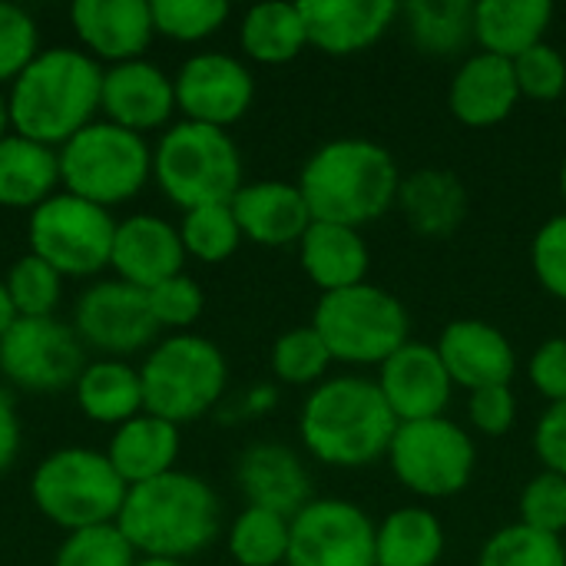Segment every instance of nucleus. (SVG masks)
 <instances>
[{
    "label": "nucleus",
    "instance_id": "obj_1",
    "mask_svg": "<svg viewBox=\"0 0 566 566\" xmlns=\"http://www.w3.org/2000/svg\"><path fill=\"white\" fill-rule=\"evenodd\" d=\"M103 66L80 46H46L7 86L17 136L60 149L99 113Z\"/></svg>",
    "mask_w": 566,
    "mask_h": 566
},
{
    "label": "nucleus",
    "instance_id": "obj_2",
    "mask_svg": "<svg viewBox=\"0 0 566 566\" xmlns=\"http://www.w3.org/2000/svg\"><path fill=\"white\" fill-rule=\"evenodd\" d=\"M116 527L136 557L189 564V557L202 554L219 537L222 507L199 474L169 471L126 491Z\"/></svg>",
    "mask_w": 566,
    "mask_h": 566
},
{
    "label": "nucleus",
    "instance_id": "obj_3",
    "mask_svg": "<svg viewBox=\"0 0 566 566\" xmlns=\"http://www.w3.org/2000/svg\"><path fill=\"white\" fill-rule=\"evenodd\" d=\"M298 189L308 202L312 222L361 229L398 202L401 172L381 143L342 136L308 156Z\"/></svg>",
    "mask_w": 566,
    "mask_h": 566
},
{
    "label": "nucleus",
    "instance_id": "obj_4",
    "mask_svg": "<svg viewBox=\"0 0 566 566\" xmlns=\"http://www.w3.org/2000/svg\"><path fill=\"white\" fill-rule=\"evenodd\" d=\"M398 418L391 415L378 381L328 378L315 385L298 411V434L312 458L332 468H365L388 458Z\"/></svg>",
    "mask_w": 566,
    "mask_h": 566
},
{
    "label": "nucleus",
    "instance_id": "obj_5",
    "mask_svg": "<svg viewBox=\"0 0 566 566\" xmlns=\"http://www.w3.org/2000/svg\"><path fill=\"white\" fill-rule=\"evenodd\" d=\"M153 179L182 212L232 202L242 189V153L229 129L179 119L153 146Z\"/></svg>",
    "mask_w": 566,
    "mask_h": 566
},
{
    "label": "nucleus",
    "instance_id": "obj_6",
    "mask_svg": "<svg viewBox=\"0 0 566 566\" xmlns=\"http://www.w3.org/2000/svg\"><path fill=\"white\" fill-rule=\"evenodd\" d=\"M60 189L99 209L136 199L153 179V146L109 119H93L56 149Z\"/></svg>",
    "mask_w": 566,
    "mask_h": 566
},
{
    "label": "nucleus",
    "instance_id": "obj_7",
    "mask_svg": "<svg viewBox=\"0 0 566 566\" xmlns=\"http://www.w3.org/2000/svg\"><path fill=\"white\" fill-rule=\"evenodd\" d=\"M139 381L146 411L182 428L189 421H199L222 401L229 385V361L216 342L179 332L159 338L146 352L139 365Z\"/></svg>",
    "mask_w": 566,
    "mask_h": 566
},
{
    "label": "nucleus",
    "instance_id": "obj_8",
    "mask_svg": "<svg viewBox=\"0 0 566 566\" xmlns=\"http://www.w3.org/2000/svg\"><path fill=\"white\" fill-rule=\"evenodd\" d=\"M126 491L106 451L80 444L50 451L30 474L33 507L66 534L116 524Z\"/></svg>",
    "mask_w": 566,
    "mask_h": 566
},
{
    "label": "nucleus",
    "instance_id": "obj_9",
    "mask_svg": "<svg viewBox=\"0 0 566 566\" xmlns=\"http://www.w3.org/2000/svg\"><path fill=\"white\" fill-rule=\"evenodd\" d=\"M312 328L322 335L332 361L345 365H385L401 345H408L411 318L398 295L381 285L361 282L318 298Z\"/></svg>",
    "mask_w": 566,
    "mask_h": 566
},
{
    "label": "nucleus",
    "instance_id": "obj_10",
    "mask_svg": "<svg viewBox=\"0 0 566 566\" xmlns=\"http://www.w3.org/2000/svg\"><path fill=\"white\" fill-rule=\"evenodd\" d=\"M116 219L70 192H53L27 216L30 252L63 279H96L109 269Z\"/></svg>",
    "mask_w": 566,
    "mask_h": 566
},
{
    "label": "nucleus",
    "instance_id": "obj_11",
    "mask_svg": "<svg viewBox=\"0 0 566 566\" xmlns=\"http://www.w3.org/2000/svg\"><path fill=\"white\" fill-rule=\"evenodd\" d=\"M388 464L401 488L438 501L454 497L471 484L478 451L461 424L448 418H428L398 424L388 448Z\"/></svg>",
    "mask_w": 566,
    "mask_h": 566
},
{
    "label": "nucleus",
    "instance_id": "obj_12",
    "mask_svg": "<svg viewBox=\"0 0 566 566\" xmlns=\"http://www.w3.org/2000/svg\"><path fill=\"white\" fill-rule=\"evenodd\" d=\"M86 368L83 342L60 318H17L0 338V375L30 395L73 388Z\"/></svg>",
    "mask_w": 566,
    "mask_h": 566
},
{
    "label": "nucleus",
    "instance_id": "obj_13",
    "mask_svg": "<svg viewBox=\"0 0 566 566\" xmlns=\"http://www.w3.org/2000/svg\"><path fill=\"white\" fill-rule=\"evenodd\" d=\"M73 332L83 348L126 361L156 345L159 325L149 312L146 292L113 275L96 279L80 292L73 305Z\"/></svg>",
    "mask_w": 566,
    "mask_h": 566
},
{
    "label": "nucleus",
    "instance_id": "obj_14",
    "mask_svg": "<svg viewBox=\"0 0 566 566\" xmlns=\"http://www.w3.org/2000/svg\"><path fill=\"white\" fill-rule=\"evenodd\" d=\"M378 524L352 501H308L289 527V566H375Z\"/></svg>",
    "mask_w": 566,
    "mask_h": 566
},
{
    "label": "nucleus",
    "instance_id": "obj_15",
    "mask_svg": "<svg viewBox=\"0 0 566 566\" xmlns=\"http://www.w3.org/2000/svg\"><path fill=\"white\" fill-rule=\"evenodd\" d=\"M176 109L189 123L229 129L239 123L255 99L252 70L232 53H192L172 76Z\"/></svg>",
    "mask_w": 566,
    "mask_h": 566
},
{
    "label": "nucleus",
    "instance_id": "obj_16",
    "mask_svg": "<svg viewBox=\"0 0 566 566\" xmlns=\"http://www.w3.org/2000/svg\"><path fill=\"white\" fill-rule=\"evenodd\" d=\"M70 27L80 50L99 66L143 60L156 36L149 0H76L70 7Z\"/></svg>",
    "mask_w": 566,
    "mask_h": 566
},
{
    "label": "nucleus",
    "instance_id": "obj_17",
    "mask_svg": "<svg viewBox=\"0 0 566 566\" xmlns=\"http://www.w3.org/2000/svg\"><path fill=\"white\" fill-rule=\"evenodd\" d=\"M103 119L129 129V133H156L169 126L176 113V86L166 70L156 63L129 60L116 66H103V93H99Z\"/></svg>",
    "mask_w": 566,
    "mask_h": 566
},
{
    "label": "nucleus",
    "instance_id": "obj_18",
    "mask_svg": "<svg viewBox=\"0 0 566 566\" xmlns=\"http://www.w3.org/2000/svg\"><path fill=\"white\" fill-rule=\"evenodd\" d=\"M378 388L398 424H408V421L444 418L454 381L434 345L408 342L381 365Z\"/></svg>",
    "mask_w": 566,
    "mask_h": 566
},
{
    "label": "nucleus",
    "instance_id": "obj_19",
    "mask_svg": "<svg viewBox=\"0 0 566 566\" xmlns=\"http://www.w3.org/2000/svg\"><path fill=\"white\" fill-rule=\"evenodd\" d=\"M182 265H186V249L179 239V226L149 212H136L116 222L109 269L119 282L149 292L153 285L179 275Z\"/></svg>",
    "mask_w": 566,
    "mask_h": 566
},
{
    "label": "nucleus",
    "instance_id": "obj_20",
    "mask_svg": "<svg viewBox=\"0 0 566 566\" xmlns=\"http://www.w3.org/2000/svg\"><path fill=\"white\" fill-rule=\"evenodd\" d=\"M438 355L454 381V388L481 391L511 385L517 371V355L507 335L481 318H458L438 338Z\"/></svg>",
    "mask_w": 566,
    "mask_h": 566
},
{
    "label": "nucleus",
    "instance_id": "obj_21",
    "mask_svg": "<svg viewBox=\"0 0 566 566\" xmlns=\"http://www.w3.org/2000/svg\"><path fill=\"white\" fill-rule=\"evenodd\" d=\"M308 46L328 56H352L378 43L401 17L395 0H298Z\"/></svg>",
    "mask_w": 566,
    "mask_h": 566
},
{
    "label": "nucleus",
    "instance_id": "obj_22",
    "mask_svg": "<svg viewBox=\"0 0 566 566\" xmlns=\"http://www.w3.org/2000/svg\"><path fill=\"white\" fill-rule=\"evenodd\" d=\"M229 206L235 212L242 239L265 249L295 245L312 226V212L298 182H282V179L242 182V189L232 196Z\"/></svg>",
    "mask_w": 566,
    "mask_h": 566
},
{
    "label": "nucleus",
    "instance_id": "obj_23",
    "mask_svg": "<svg viewBox=\"0 0 566 566\" xmlns=\"http://www.w3.org/2000/svg\"><path fill=\"white\" fill-rule=\"evenodd\" d=\"M517 99H521V90H517L514 63L494 53L468 56L448 86V106L454 119L474 129L504 123L514 113Z\"/></svg>",
    "mask_w": 566,
    "mask_h": 566
},
{
    "label": "nucleus",
    "instance_id": "obj_24",
    "mask_svg": "<svg viewBox=\"0 0 566 566\" xmlns=\"http://www.w3.org/2000/svg\"><path fill=\"white\" fill-rule=\"evenodd\" d=\"M235 478L249 507H265L282 517H295L312 501L308 474L295 458V451H289L285 444H272V441L252 444L239 458Z\"/></svg>",
    "mask_w": 566,
    "mask_h": 566
},
{
    "label": "nucleus",
    "instance_id": "obj_25",
    "mask_svg": "<svg viewBox=\"0 0 566 566\" xmlns=\"http://www.w3.org/2000/svg\"><path fill=\"white\" fill-rule=\"evenodd\" d=\"M179 448H182L179 428L143 411V415L129 418L126 424L113 428L106 458L126 488H139V484H149V481L176 471Z\"/></svg>",
    "mask_w": 566,
    "mask_h": 566
},
{
    "label": "nucleus",
    "instance_id": "obj_26",
    "mask_svg": "<svg viewBox=\"0 0 566 566\" xmlns=\"http://www.w3.org/2000/svg\"><path fill=\"white\" fill-rule=\"evenodd\" d=\"M298 259L312 285L322 289V295L368 282L371 252L358 229L335 226V222H312L298 242Z\"/></svg>",
    "mask_w": 566,
    "mask_h": 566
},
{
    "label": "nucleus",
    "instance_id": "obj_27",
    "mask_svg": "<svg viewBox=\"0 0 566 566\" xmlns=\"http://www.w3.org/2000/svg\"><path fill=\"white\" fill-rule=\"evenodd\" d=\"M554 20L551 0H478L474 3V40L481 53L517 60L531 46L544 43Z\"/></svg>",
    "mask_w": 566,
    "mask_h": 566
},
{
    "label": "nucleus",
    "instance_id": "obj_28",
    "mask_svg": "<svg viewBox=\"0 0 566 566\" xmlns=\"http://www.w3.org/2000/svg\"><path fill=\"white\" fill-rule=\"evenodd\" d=\"M76 408L83 418H90L93 424H109L119 428L129 418L143 415V381H139V368H133L123 358H96L86 361V368L80 371L76 385Z\"/></svg>",
    "mask_w": 566,
    "mask_h": 566
},
{
    "label": "nucleus",
    "instance_id": "obj_29",
    "mask_svg": "<svg viewBox=\"0 0 566 566\" xmlns=\"http://www.w3.org/2000/svg\"><path fill=\"white\" fill-rule=\"evenodd\" d=\"M53 192H60L56 149L17 133L0 139V209L33 212Z\"/></svg>",
    "mask_w": 566,
    "mask_h": 566
},
{
    "label": "nucleus",
    "instance_id": "obj_30",
    "mask_svg": "<svg viewBox=\"0 0 566 566\" xmlns=\"http://www.w3.org/2000/svg\"><path fill=\"white\" fill-rule=\"evenodd\" d=\"M398 206L408 219V226L418 235L444 239L451 235L468 212V192L464 182L448 169H421L408 179H401Z\"/></svg>",
    "mask_w": 566,
    "mask_h": 566
},
{
    "label": "nucleus",
    "instance_id": "obj_31",
    "mask_svg": "<svg viewBox=\"0 0 566 566\" xmlns=\"http://www.w3.org/2000/svg\"><path fill=\"white\" fill-rule=\"evenodd\" d=\"M239 43H242V53L255 63H265V66L292 63L308 46L302 7L285 3V0L255 3L239 23Z\"/></svg>",
    "mask_w": 566,
    "mask_h": 566
},
{
    "label": "nucleus",
    "instance_id": "obj_32",
    "mask_svg": "<svg viewBox=\"0 0 566 566\" xmlns=\"http://www.w3.org/2000/svg\"><path fill=\"white\" fill-rule=\"evenodd\" d=\"M444 527L428 507H401L378 524L375 566H438Z\"/></svg>",
    "mask_w": 566,
    "mask_h": 566
},
{
    "label": "nucleus",
    "instance_id": "obj_33",
    "mask_svg": "<svg viewBox=\"0 0 566 566\" xmlns=\"http://www.w3.org/2000/svg\"><path fill=\"white\" fill-rule=\"evenodd\" d=\"M401 13L418 50L431 56H451L474 40V3L468 0H411Z\"/></svg>",
    "mask_w": 566,
    "mask_h": 566
},
{
    "label": "nucleus",
    "instance_id": "obj_34",
    "mask_svg": "<svg viewBox=\"0 0 566 566\" xmlns=\"http://www.w3.org/2000/svg\"><path fill=\"white\" fill-rule=\"evenodd\" d=\"M289 527H292V517H282L265 507H245L229 527V557L239 566L285 564Z\"/></svg>",
    "mask_w": 566,
    "mask_h": 566
},
{
    "label": "nucleus",
    "instance_id": "obj_35",
    "mask_svg": "<svg viewBox=\"0 0 566 566\" xmlns=\"http://www.w3.org/2000/svg\"><path fill=\"white\" fill-rule=\"evenodd\" d=\"M179 239H182L186 259H196L206 265H219V262L232 259L235 249L245 242L229 202L186 209L182 222H179Z\"/></svg>",
    "mask_w": 566,
    "mask_h": 566
},
{
    "label": "nucleus",
    "instance_id": "obj_36",
    "mask_svg": "<svg viewBox=\"0 0 566 566\" xmlns=\"http://www.w3.org/2000/svg\"><path fill=\"white\" fill-rule=\"evenodd\" d=\"M3 285L17 318H53L63 298V275L33 252L13 259L10 272L3 275Z\"/></svg>",
    "mask_w": 566,
    "mask_h": 566
},
{
    "label": "nucleus",
    "instance_id": "obj_37",
    "mask_svg": "<svg viewBox=\"0 0 566 566\" xmlns=\"http://www.w3.org/2000/svg\"><path fill=\"white\" fill-rule=\"evenodd\" d=\"M478 566H566V547L554 534L511 524L481 547Z\"/></svg>",
    "mask_w": 566,
    "mask_h": 566
},
{
    "label": "nucleus",
    "instance_id": "obj_38",
    "mask_svg": "<svg viewBox=\"0 0 566 566\" xmlns=\"http://www.w3.org/2000/svg\"><path fill=\"white\" fill-rule=\"evenodd\" d=\"M156 36L176 43H199L219 33L229 20L226 0H149Z\"/></svg>",
    "mask_w": 566,
    "mask_h": 566
},
{
    "label": "nucleus",
    "instance_id": "obj_39",
    "mask_svg": "<svg viewBox=\"0 0 566 566\" xmlns=\"http://www.w3.org/2000/svg\"><path fill=\"white\" fill-rule=\"evenodd\" d=\"M328 365L332 355L312 325L279 335L272 345V371L285 385H322Z\"/></svg>",
    "mask_w": 566,
    "mask_h": 566
},
{
    "label": "nucleus",
    "instance_id": "obj_40",
    "mask_svg": "<svg viewBox=\"0 0 566 566\" xmlns=\"http://www.w3.org/2000/svg\"><path fill=\"white\" fill-rule=\"evenodd\" d=\"M136 551L116 524L73 531L56 547L53 566H136Z\"/></svg>",
    "mask_w": 566,
    "mask_h": 566
},
{
    "label": "nucleus",
    "instance_id": "obj_41",
    "mask_svg": "<svg viewBox=\"0 0 566 566\" xmlns=\"http://www.w3.org/2000/svg\"><path fill=\"white\" fill-rule=\"evenodd\" d=\"M146 302H149V312H153L159 332L169 328L172 335L189 332V328L199 322L202 308H206L202 285H199L192 275H186V272H179V275H172V279L153 285V289L146 292Z\"/></svg>",
    "mask_w": 566,
    "mask_h": 566
},
{
    "label": "nucleus",
    "instance_id": "obj_42",
    "mask_svg": "<svg viewBox=\"0 0 566 566\" xmlns=\"http://www.w3.org/2000/svg\"><path fill=\"white\" fill-rule=\"evenodd\" d=\"M40 50L36 20L23 7L0 0V86H10Z\"/></svg>",
    "mask_w": 566,
    "mask_h": 566
},
{
    "label": "nucleus",
    "instance_id": "obj_43",
    "mask_svg": "<svg viewBox=\"0 0 566 566\" xmlns=\"http://www.w3.org/2000/svg\"><path fill=\"white\" fill-rule=\"evenodd\" d=\"M521 524L564 537L566 531V478L541 471L521 494Z\"/></svg>",
    "mask_w": 566,
    "mask_h": 566
},
{
    "label": "nucleus",
    "instance_id": "obj_44",
    "mask_svg": "<svg viewBox=\"0 0 566 566\" xmlns=\"http://www.w3.org/2000/svg\"><path fill=\"white\" fill-rule=\"evenodd\" d=\"M514 76H517V90L521 96L531 99H557L566 90V60L557 46H551L547 40L531 46L527 53H521L514 60Z\"/></svg>",
    "mask_w": 566,
    "mask_h": 566
},
{
    "label": "nucleus",
    "instance_id": "obj_45",
    "mask_svg": "<svg viewBox=\"0 0 566 566\" xmlns=\"http://www.w3.org/2000/svg\"><path fill=\"white\" fill-rule=\"evenodd\" d=\"M531 265L537 282L566 302V216L547 219L531 242Z\"/></svg>",
    "mask_w": 566,
    "mask_h": 566
},
{
    "label": "nucleus",
    "instance_id": "obj_46",
    "mask_svg": "<svg viewBox=\"0 0 566 566\" xmlns=\"http://www.w3.org/2000/svg\"><path fill=\"white\" fill-rule=\"evenodd\" d=\"M468 415L471 424L488 434V438H501L514 428L517 421V398L511 391V385H497V388H481L471 391L468 398Z\"/></svg>",
    "mask_w": 566,
    "mask_h": 566
},
{
    "label": "nucleus",
    "instance_id": "obj_47",
    "mask_svg": "<svg viewBox=\"0 0 566 566\" xmlns=\"http://www.w3.org/2000/svg\"><path fill=\"white\" fill-rule=\"evenodd\" d=\"M531 385L551 401H566V338H547L527 365Z\"/></svg>",
    "mask_w": 566,
    "mask_h": 566
},
{
    "label": "nucleus",
    "instance_id": "obj_48",
    "mask_svg": "<svg viewBox=\"0 0 566 566\" xmlns=\"http://www.w3.org/2000/svg\"><path fill=\"white\" fill-rule=\"evenodd\" d=\"M534 451L544 461V471L566 478V401H557L544 411L534 431Z\"/></svg>",
    "mask_w": 566,
    "mask_h": 566
},
{
    "label": "nucleus",
    "instance_id": "obj_49",
    "mask_svg": "<svg viewBox=\"0 0 566 566\" xmlns=\"http://www.w3.org/2000/svg\"><path fill=\"white\" fill-rule=\"evenodd\" d=\"M20 444H23V424H20L17 401L10 398V391L0 388V478L13 468Z\"/></svg>",
    "mask_w": 566,
    "mask_h": 566
},
{
    "label": "nucleus",
    "instance_id": "obj_50",
    "mask_svg": "<svg viewBox=\"0 0 566 566\" xmlns=\"http://www.w3.org/2000/svg\"><path fill=\"white\" fill-rule=\"evenodd\" d=\"M17 322V312H13V305H10V295H7V285H3V279H0V338L10 332V325Z\"/></svg>",
    "mask_w": 566,
    "mask_h": 566
},
{
    "label": "nucleus",
    "instance_id": "obj_51",
    "mask_svg": "<svg viewBox=\"0 0 566 566\" xmlns=\"http://www.w3.org/2000/svg\"><path fill=\"white\" fill-rule=\"evenodd\" d=\"M13 133L10 126V103H7V90L0 86V139H7Z\"/></svg>",
    "mask_w": 566,
    "mask_h": 566
},
{
    "label": "nucleus",
    "instance_id": "obj_52",
    "mask_svg": "<svg viewBox=\"0 0 566 566\" xmlns=\"http://www.w3.org/2000/svg\"><path fill=\"white\" fill-rule=\"evenodd\" d=\"M136 566H189L186 560H153V557H139Z\"/></svg>",
    "mask_w": 566,
    "mask_h": 566
},
{
    "label": "nucleus",
    "instance_id": "obj_53",
    "mask_svg": "<svg viewBox=\"0 0 566 566\" xmlns=\"http://www.w3.org/2000/svg\"><path fill=\"white\" fill-rule=\"evenodd\" d=\"M560 192H564V199H566V163H564V169H560Z\"/></svg>",
    "mask_w": 566,
    "mask_h": 566
}]
</instances>
